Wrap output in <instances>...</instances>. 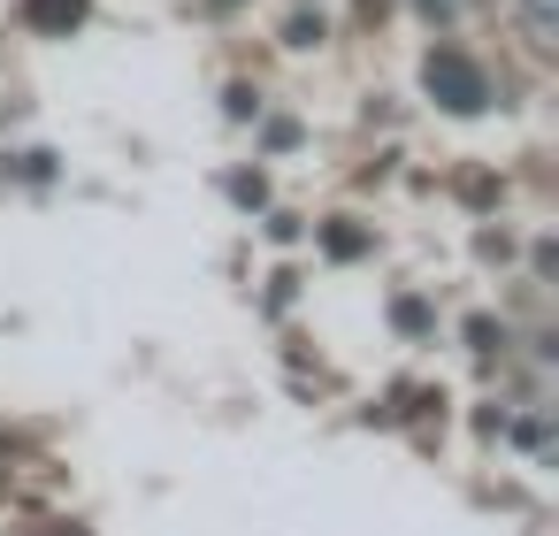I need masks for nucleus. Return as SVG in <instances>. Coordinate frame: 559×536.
<instances>
[{"label": "nucleus", "instance_id": "obj_1", "mask_svg": "<svg viewBox=\"0 0 559 536\" xmlns=\"http://www.w3.org/2000/svg\"><path fill=\"white\" fill-rule=\"evenodd\" d=\"M421 85H429V93H437L444 108H460V116H475V108L490 100V85H483V70H475L467 55H452V47H444V55H429V70H421Z\"/></svg>", "mask_w": 559, "mask_h": 536}, {"label": "nucleus", "instance_id": "obj_2", "mask_svg": "<svg viewBox=\"0 0 559 536\" xmlns=\"http://www.w3.org/2000/svg\"><path fill=\"white\" fill-rule=\"evenodd\" d=\"M24 24L32 32H78L85 24V0H24Z\"/></svg>", "mask_w": 559, "mask_h": 536}, {"label": "nucleus", "instance_id": "obj_4", "mask_svg": "<svg viewBox=\"0 0 559 536\" xmlns=\"http://www.w3.org/2000/svg\"><path fill=\"white\" fill-rule=\"evenodd\" d=\"M215 9H238V0H215Z\"/></svg>", "mask_w": 559, "mask_h": 536}, {"label": "nucleus", "instance_id": "obj_3", "mask_svg": "<svg viewBox=\"0 0 559 536\" xmlns=\"http://www.w3.org/2000/svg\"><path fill=\"white\" fill-rule=\"evenodd\" d=\"M421 9H429V16H452V9H460V0H421Z\"/></svg>", "mask_w": 559, "mask_h": 536}]
</instances>
